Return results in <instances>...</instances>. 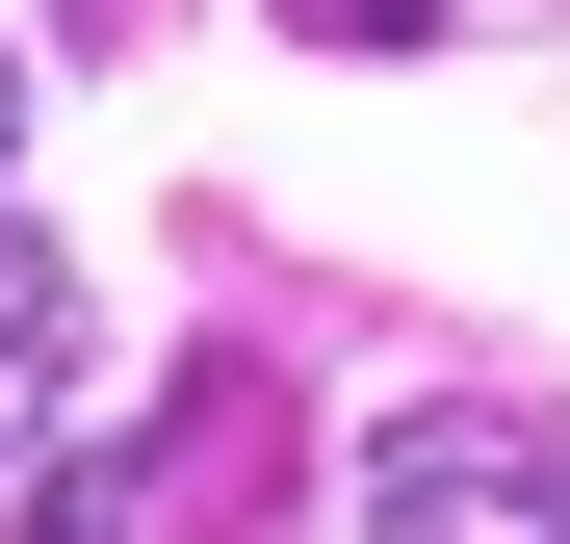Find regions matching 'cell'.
I'll use <instances>...</instances> for the list:
<instances>
[{
    "label": "cell",
    "mask_w": 570,
    "mask_h": 544,
    "mask_svg": "<svg viewBox=\"0 0 570 544\" xmlns=\"http://www.w3.org/2000/svg\"><path fill=\"white\" fill-rule=\"evenodd\" d=\"M363 544H570V415L544 389H390L337 441Z\"/></svg>",
    "instance_id": "6da1fadb"
},
{
    "label": "cell",
    "mask_w": 570,
    "mask_h": 544,
    "mask_svg": "<svg viewBox=\"0 0 570 544\" xmlns=\"http://www.w3.org/2000/svg\"><path fill=\"white\" fill-rule=\"evenodd\" d=\"M52 441H78V259H52V234H0V493H27Z\"/></svg>",
    "instance_id": "7a4b0ae2"
},
{
    "label": "cell",
    "mask_w": 570,
    "mask_h": 544,
    "mask_svg": "<svg viewBox=\"0 0 570 544\" xmlns=\"http://www.w3.org/2000/svg\"><path fill=\"white\" fill-rule=\"evenodd\" d=\"M285 27H312V52H415L441 0H285Z\"/></svg>",
    "instance_id": "3957f363"
},
{
    "label": "cell",
    "mask_w": 570,
    "mask_h": 544,
    "mask_svg": "<svg viewBox=\"0 0 570 544\" xmlns=\"http://www.w3.org/2000/svg\"><path fill=\"white\" fill-rule=\"evenodd\" d=\"M0 181H27V52H0Z\"/></svg>",
    "instance_id": "277c9868"
}]
</instances>
